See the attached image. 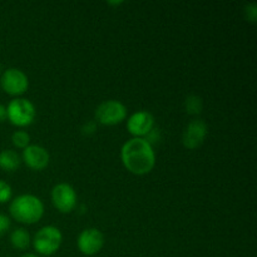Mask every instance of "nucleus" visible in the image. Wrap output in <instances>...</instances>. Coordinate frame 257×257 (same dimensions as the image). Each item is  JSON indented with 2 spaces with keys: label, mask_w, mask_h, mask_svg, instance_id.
I'll list each match as a JSON object with an SVG mask.
<instances>
[{
  "label": "nucleus",
  "mask_w": 257,
  "mask_h": 257,
  "mask_svg": "<svg viewBox=\"0 0 257 257\" xmlns=\"http://www.w3.org/2000/svg\"><path fill=\"white\" fill-rule=\"evenodd\" d=\"M77 245L80 252L84 255H95L102 250L103 245H104V235L98 228H85L78 236Z\"/></svg>",
  "instance_id": "8"
},
{
  "label": "nucleus",
  "mask_w": 257,
  "mask_h": 257,
  "mask_svg": "<svg viewBox=\"0 0 257 257\" xmlns=\"http://www.w3.org/2000/svg\"><path fill=\"white\" fill-rule=\"evenodd\" d=\"M12 141L13 145L18 148H23L24 150L25 147H28L30 143V136L28 135L25 131H15L12 135Z\"/></svg>",
  "instance_id": "15"
},
{
  "label": "nucleus",
  "mask_w": 257,
  "mask_h": 257,
  "mask_svg": "<svg viewBox=\"0 0 257 257\" xmlns=\"http://www.w3.org/2000/svg\"><path fill=\"white\" fill-rule=\"evenodd\" d=\"M203 108V102L202 98L200 95L196 94H190L187 95V98L185 99V109L188 114H200L202 112Z\"/></svg>",
  "instance_id": "14"
},
{
  "label": "nucleus",
  "mask_w": 257,
  "mask_h": 257,
  "mask_svg": "<svg viewBox=\"0 0 257 257\" xmlns=\"http://www.w3.org/2000/svg\"><path fill=\"white\" fill-rule=\"evenodd\" d=\"M245 15L246 19L251 23H256L257 19V5L256 3H248L245 7Z\"/></svg>",
  "instance_id": "17"
},
{
  "label": "nucleus",
  "mask_w": 257,
  "mask_h": 257,
  "mask_svg": "<svg viewBox=\"0 0 257 257\" xmlns=\"http://www.w3.org/2000/svg\"><path fill=\"white\" fill-rule=\"evenodd\" d=\"M22 163V158L15 151L13 150H4L0 152V168L4 171H15L19 168Z\"/></svg>",
  "instance_id": "12"
},
{
  "label": "nucleus",
  "mask_w": 257,
  "mask_h": 257,
  "mask_svg": "<svg viewBox=\"0 0 257 257\" xmlns=\"http://www.w3.org/2000/svg\"><path fill=\"white\" fill-rule=\"evenodd\" d=\"M10 228V218L4 213H0V237L7 233Z\"/></svg>",
  "instance_id": "18"
},
{
  "label": "nucleus",
  "mask_w": 257,
  "mask_h": 257,
  "mask_svg": "<svg viewBox=\"0 0 257 257\" xmlns=\"http://www.w3.org/2000/svg\"><path fill=\"white\" fill-rule=\"evenodd\" d=\"M155 127V117L148 110H138L127 120V130L132 136L143 138Z\"/></svg>",
  "instance_id": "10"
},
{
  "label": "nucleus",
  "mask_w": 257,
  "mask_h": 257,
  "mask_svg": "<svg viewBox=\"0 0 257 257\" xmlns=\"http://www.w3.org/2000/svg\"><path fill=\"white\" fill-rule=\"evenodd\" d=\"M30 235L25 228H15L10 235V242L18 250H25L30 245Z\"/></svg>",
  "instance_id": "13"
},
{
  "label": "nucleus",
  "mask_w": 257,
  "mask_h": 257,
  "mask_svg": "<svg viewBox=\"0 0 257 257\" xmlns=\"http://www.w3.org/2000/svg\"><path fill=\"white\" fill-rule=\"evenodd\" d=\"M0 87L10 95H20L29 87L28 75L18 68H8L0 77Z\"/></svg>",
  "instance_id": "6"
},
{
  "label": "nucleus",
  "mask_w": 257,
  "mask_h": 257,
  "mask_svg": "<svg viewBox=\"0 0 257 257\" xmlns=\"http://www.w3.org/2000/svg\"><path fill=\"white\" fill-rule=\"evenodd\" d=\"M52 202L58 211L69 213L77 206V192L68 183H58L52 190Z\"/></svg>",
  "instance_id": "7"
},
{
  "label": "nucleus",
  "mask_w": 257,
  "mask_h": 257,
  "mask_svg": "<svg viewBox=\"0 0 257 257\" xmlns=\"http://www.w3.org/2000/svg\"><path fill=\"white\" fill-rule=\"evenodd\" d=\"M23 161L32 170H44L49 165L50 156L47 148L39 145H29L23 150Z\"/></svg>",
  "instance_id": "11"
},
{
  "label": "nucleus",
  "mask_w": 257,
  "mask_h": 257,
  "mask_svg": "<svg viewBox=\"0 0 257 257\" xmlns=\"http://www.w3.org/2000/svg\"><path fill=\"white\" fill-rule=\"evenodd\" d=\"M120 158L133 175H147L156 165V153L152 145L146 138L133 137L128 140L120 150Z\"/></svg>",
  "instance_id": "1"
},
{
  "label": "nucleus",
  "mask_w": 257,
  "mask_h": 257,
  "mask_svg": "<svg viewBox=\"0 0 257 257\" xmlns=\"http://www.w3.org/2000/svg\"><path fill=\"white\" fill-rule=\"evenodd\" d=\"M13 196V190L8 182L4 180H0V203H5L10 201Z\"/></svg>",
  "instance_id": "16"
},
{
  "label": "nucleus",
  "mask_w": 257,
  "mask_h": 257,
  "mask_svg": "<svg viewBox=\"0 0 257 257\" xmlns=\"http://www.w3.org/2000/svg\"><path fill=\"white\" fill-rule=\"evenodd\" d=\"M9 212L18 222L32 225L44 215V203L34 195H20L12 200Z\"/></svg>",
  "instance_id": "2"
},
{
  "label": "nucleus",
  "mask_w": 257,
  "mask_h": 257,
  "mask_svg": "<svg viewBox=\"0 0 257 257\" xmlns=\"http://www.w3.org/2000/svg\"><path fill=\"white\" fill-rule=\"evenodd\" d=\"M208 135L207 123L203 119H193L186 125L182 135V143L188 150L198 148Z\"/></svg>",
  "instance_id": "9"
},
{
  "label": "nucleus",
  "mask_w": 257,
  "mask_h": 257,
  "mask_svg": "<svg viewBox=\"0 0 257 257\" xmlns=\"http://www.w3.org/2000/svg\"><path fill=\"white\" fill-rule=\"evenodd\" d=\"M8 119L17 127H25L32 124L37 110L32 100L27 98H14L7 105Z\"/></svg>",
  "instance_id": "4"
},
{
  "label": "nucleus",
  "mask_w": 257,
  "mask_h": 257,
  "mask_svg": "<svg viewBox=\"0 0 257 257\" xmlns=\"http://www.w3.org/2000/svg\"><path fill=\"white\" fill-rule=\"evenodd\" d=\"M97 130L95 128V123L94 122H88L87 124H84V127H83V133H87V135H92V133H94V131Z\"/></svg>",
  "instance_id": "19"
},
{
  "label": "nucleus",
  "mask_w": 257,
  "mask_h": 257,
  "mask_svg": "<svg viewBox=\"0 0 257 257\" xmlns=\"http://www.w3.org/2000/svg\"><path fill=\"white\" fill-rule=\"evenodd\" d=\"M127 107L120 100H104L95 108V119L104 125H114L127 117Z\"/></svg>",
  "instance_id": "5"
},
{
  "label": "nucleus",
  "mask_w": 257,
  "mask_h": 257,
  "mask_svg": "<svg viewBox=\"0 0 257 257\" xmlns=\"http://www.w3.org/2000/svg\"><path fill=\"white\" fill-rule=\"evenodd\" d=\"M20 257H38V256L34 255V253H24V255Z\"/></svg>",
  "instance_id": "21"
},
{
  "label": "nucleus",
  "mask_w": 257,
  "mask_h": 257,
  "mask_svg": "<svg viewBox=\"0 0 257 257\" xmlns=\"http://www.w3.org/2000/svg\"><path fill=\"white\" fill-rule=\"evenodd\" d=\"M63 235L55 226H44L35 233L33 246L40 255L50 256L59 250L62 245Z\"/></svg>",
  "instance_id": "3"
},
{
  "label": "nucleus",
  "mask_w": 257,
  "mask_h": 257,
  "mask_svg": "<svg viewBox=\"0 0 257 257\" xmlns=\"http://www.w3.org/2000/svg\"><path fill=\"white\" fill-rule=\"evenodd\" d=\"M5 119H8V113H7V107L4 104L0 103V123L4 122Z\"/></svg>",
  "instance_id": "20"
}]
</instances>
